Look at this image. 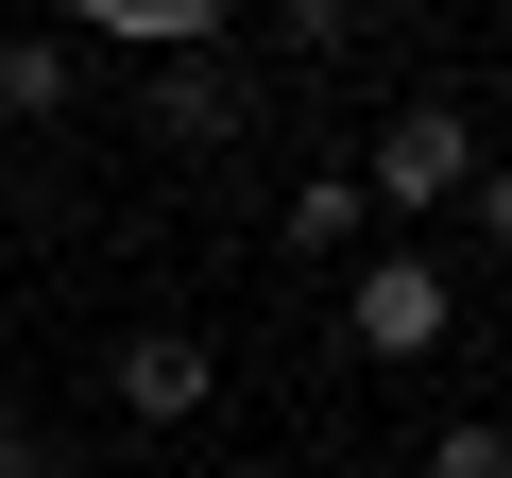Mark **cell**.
Listing matches in <instances>:
<instances>
[{"instance_id": "cell-1", "label": "cell", "mask_w": 512, "mask_h": 478, "mask_svg": "<svg viewBox=\"0 0 512 478\" xmlns=\"http://www.w3.org/2000/svg\"><path fill=\"white\" fill-rule=\"evenodd\" d=\"M342 342H359L376 376L444 359V342H461V274H444V257H359V274H342Z\"/></svg>"}, {"instance_id": "cell-2", "label": "cell", "mask_w": 512, "mask_h": 478, "mask_svg": "<svg viewBox=\"0 0 512 478\" xmlns=\"http://www.w3.org/2000/svg\"><path fill=\"white\" fill-rule=\"evenodd\" d=\"M359 188H376V222H393V205H461V188H478V120H461V103H393L376 154H359Z\"/></svg>"}, {"instance_id": "cell-3", "label": "cell", "mask_w": 512, "mask_h": 478, "mask_svg": "<svg viewBox=\"0 0 512 478\" xmlns=\"http://www.w3.org/2000/svg\"><path fill=\"white\" fill-rule=\"evenodd\" d=\"M103 393H120L137 427H205V410H222V342H205V325H120Z\"/></svg>"}, {"instance_id": "cell-4", "label": "cell", "mask_w": 512, "mask_h": 478, "mask_svg": "<svg viewBox=\"0 0 512 478\" xmlns=\"http://www.w3.org/2000/svg\"><path fill=\"white\" fill-rule=\"evenodd\" d=\"M239 120H256V86H239V69H205V52H171V69H154V137H171V154H222Z\"/></svg>"}, {"instance_id": "cell-5", "label": "cell", "mask_w": 512, "mask_h": 478, "mask_svg": "<svg viewBox=\"0 0 512 478\" xmlns=\"http://www.w3.org/2000/svg\"><path fill=\"white\" fill-rule=\"evenodd\" d=\"M69 35H103V52H222V0H69Z\"/></svg>"}, {"instance_id": "cell-6", "label": "cell", "mask_w": 512, "mask_h": 478, "mask_svg": "<svg viewBox=\"0 0 512 478\" xmlns=\"http://www.w3.org/2000/svg\"><path fill=\"white\" fill-rule=\"evenodd\" d=\"M359 222H376V188H359V171H308V188L274 205V239H291V257H325V274L359 257Z\"/></svg>"}, {"instance_id": "cell-7", "label": "cell", "mask_w": 512, "mask_h": 478, "mask_svg": "<svg viewBox=\"0 0 512 478\" xmlns=\"http://www.w3.org/2000/svg\"><path fill=\"white\" fill-rule=\"evenodd\" d=\"M69 35H0V120H69Z\"/></svg>"}, {"instance_id": "cell-8", "label": "cell", "mask_w": 512, "mask_h": 478, "mask_svg": "<svg viewBox=\"0 0 512 478\" xmlns=\"http://www.w3.org/2000/svg\"><path fill=\"white\" fill-rule=\"evenodd\" d=\"M427 478H512V427H495V410H461V427H427Z\"/></svg>"}, {"instance_id": "cell-9", "label": "cell", "mask_w": 512, "mask_h": 478, "mask_svg": "<svg viewBox=\"0 0 512 478\" xmlns=\"http://www.w3.org/2000/svg\"><path fill=\"white\" fill-rule=\"evenodd\" d=\"M461 205H478V257H512V154H478V188H461Z\"/></svg>"}, {"instance_id": "cell-10", "label": "cell", "mask_w": 512, "mask_h": 478, "mask_svg": "<svg viewBox=\"0 0 512 478\" xmlns=\"http://www.w3.org/2000/svg\"><path fill=\"white\" fill-rule=\"evenodd\" d=\"M342 18H359V0H274V35H291V52H342Z\"/></svg>"}, {"instance_id": "cell-11", "label": "cell", "mask_w": 512, "mask_h": 478, "mask_svg": "<svg viewBox=\"0 0 512 478\" xmlns=\"http://www.w3.org/2000/svg\"><path fill=\"white\" fill-rule=\"evenodd\" d=\"M0 478H52V427L35 410H0Z\"/></svg>"}]
</instances>
